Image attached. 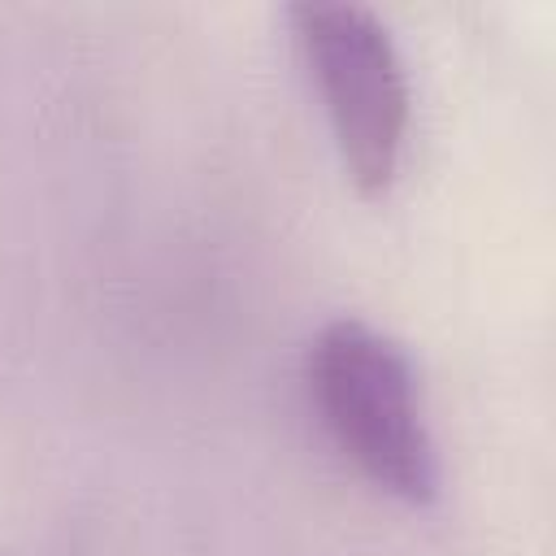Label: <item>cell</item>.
I'll use <instances>...</instances> for the list:
<instances>
[{
	"label": "cell",
	"mask_w": 556,
	"mask_h": 556,
	"mask_svg": "<svg viewBox=\"0 0 556 556\" xmlns=\"http://www.w3.org/2000/svg\"><path fill=\"white\" fill-rule=\"evenodd\" d=\"M313 413L330 443L387 495L434 504L443 486L408 348L365 317H330L304 356Z\"/></svg>",
	"instance_id": "obj_1"
},
{
	"label": "cell",
	"mask_w": 556,
	"mask_h": 556,
	"mask_svg": "<svg viewBox=\"0 0 556 556\" xmlns=\"http://www.w3.org/2000/svg\"><path fill=\"white\" fill-rule=\"evenodd\" d=\"M287 17L348 178L365 195L387 191L404 165L413 117L404 56L387 22L356 0H300Z\"/></svg>",
	"instance_id": "obj_2"
}]
</instances>
